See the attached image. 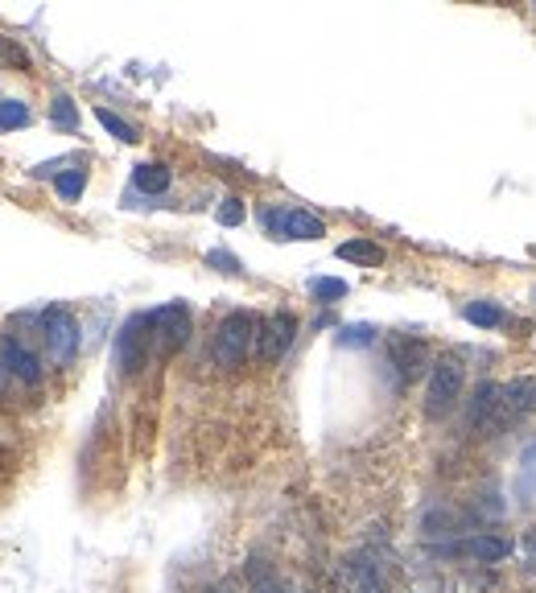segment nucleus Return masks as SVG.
I'll return each mask as SVG.
<instances>
[{
	"mask_svg": "<svg viewBox=\"0 0 536 593\" xmlns=\"http://www.w3.org/2000/svg\"><path fill=\"white\" fill-rule=\"evenodd\" d=\"M260 338V318H252V313H231V318L219 322L215 330V342H211V355L219 367L236 371L244 367V359L252 355V342Z\"/></svg>",
	"mask_w": 536,
	"mask_h": 593,
	"instance_id": "nucleus-1",
	"label": "nucleus"
},
{
	"mask_svg": "<svg viewBox=\"0 0 536 593\" xmlns=\"http://www.w3.org/2000/svg\"><path fill=\"white\" fill-rule=\"evenodd\" d=\"M462 379H466V367H462V359L458 355H446V359H438L429 367V388H425V416H446L450 408H454V400H458V392H462Z\"/></svg>",
	"mask_w": 536,
	"mask_h": 593,
	"instance_id": "nucleus-2",
	"label": "nucleus"
},
{
	"mask_svg": "<svg viewBox=\"0 0 536 593\" xmlns=\"http://www.w3.org/2000/svg\"><path fill=\"white\" fill-rule=\"evenodd\" d=\"M516 421L512 416V404H508V392L499 388V383H479L475 388V400H471V412H466V425L475 433H499Z\"/></svg>",
	"mask_w": 536,
	"mask_h": 593,
	"instance_id": "nucleus-3",
	"label": "nucleus"
},
{
	"mask_svg": "<svg viewBox=\"0 0 536 593\" xmlns=\"http://www.w3.org/2000/svg\"><path fill=\"white\" fill-rule=\"evenodd\" d=\"M42 330H46V351L54 363H71L79 355V342H83V330H79V318L71 309L62 305H50L42 313Z\"/></svg>",
	"mask_w": 536,
	"mask_h": 593,
	"instance_id": "nucleus-4",
	"label": "nucleus"
},
{
	"mask_svg": "<svg viewBox=\"0 0 536 593\" xmlns=\"http://www.w3.org/2000/svg\"><path fill=\"white\" fill-rule=\"evenodd\" d=\"M149 326H153V351L174 355L190 342V309L182 301H170L149 313Z\"/></svg>",
	"mask_w": 536,
	"mask_h": 593,
	"instance_id": "nucleus-5",
	"label": "nucleus"
},
{
	"mask_svg": "<svg viewBox=\"0 0 536 593\" xmlns=\"http://www.w3.org/2000/svg\"><path fill=\"white\" fill-rule=\"evenodd\" d=\"M149 346H153V326H149V313H132V318L120 326L116 334V363L124 375H137L149 359Z\"/></svg>",
	"mask_w": 536,
	"mask_h": 593,
	"instance_id": "nucleus-6",
	"label": "nucleus"
},
{
	"mask_svg": "<svg viewBox=\"0 0 536 593\" xmlns=\"http://www.w3.org/2000/svg\"><path fill=\"white\" fill-rule=\"evenodd\" d=\"M293 338H297V318L281 309V313H273L268 322H260L256 351H260L264 363H277V359H285V351L293 346Z\"/></svg>",
	"mask_w": 536,
	"mask_h": 593,
	"instance_id": "nucleus-7",
	"label": "nucleus"
},
{
	"mask_svg": "<svg viewBox=\"0 0 536 593\" xmlns=\"http://www.w3.org/2000/svg\"><path fill=\"white\" fill-rule=\"evenodd\" d=\"M0 367H5L13 379L29 383V388H38L42 383V359L17 338H0Z\"/></svg>",
	"mask_w": 536,
	"mask_h": 593,
	"instance_id": "nucleus-8",
	"label": "nucleus"
},
{
	"mask_svg": "<svg viewBox=\"0 0 536 593\" xmlns=\"http://www.w3.org/2000/svg\"><path fill=\"white\" fill-rule=\"evenodd\" d=\"M264 223H268V231H277L285 239H322L326 235V223L310 211H268Z\"/></svg>",
	"mask_w": 536,
	"mask_h": 593,
	"instance_id": "nucleus-9",
	"label": "nucleus"
},
{
	"mask_svg": "<svg viewBox=\"0 0 536 593\" xmlns=\"http://www.w3.org/2000/svg\"><path fill=\"white\" fill-rule=\"evenodd\" d=\"M343 585L351 593H384V573H380V565L372 561V556L359 552L343 565Z\"/></svg>",
	"mask_w": 536,
	"mask_h": 593,
	"instance_id": "nucleus-10",
	"label": "nucleus"
},
{
	"mask_svg": "<svg viewBox=\"0 0 536 593\" xmlns=\"http://www.w3.org/2000/svg\"><path fill=\"white\" fill-rule=\"evenodd\" d=\"M388 359H392V367L400 371V379L413 383V379L425 371V346H421L417 338H392V342H388Z\"/></svg>",
	"mask_w": 536,
	"mask_h": 593,
	"instance_id": "nucleus-11",
	"label": "nucleus"
},
{
	"mask_svg": "<svg viewBox=\"0 0 536 593\" xmlns=\"http://www.w3.org/2000/svg\"><path fill=\"white\" fill-rule=\"evenodd\" d=\"M458 552L475 556V561H483V565H495V561H504V556L512 552V544L499 540V536H491V532H479V536H471L466 544H458Z\"/></svg>",
	"mask_w": 536,
	"mask_h": 593,
	"instance_id": "nucleus-12",
	"label": "nucleus"
},
{
	"mask_svg": "<svg viewBox=\"0 0 536 593\" xmlns=\"http://www.w3.org/2000/svg\"><path fill=\"white\" fill-rule=\"evenodd\" d=\"M339 260L359 264V268H376V264H384V248L376 239H347V243H339Z\"/></svg>",
	"mask_w": 536,
	"mask_h": 593,
	"instance_id": "nucleus-13",
	"label": "nucleus"
},
{
	"mask_svg": "<svg viewBox=\"0 0 536 593\" xmlns=\"http://www.w3.org/2000/svg\"><path fill=\"white\" fill-rule=\"evenodd\" d=\"M132 182H137V190H145V194H165L174 182V173L161 161H145V165H137V173H132Z\"/></svg>",
	"mask_w": 536,
	"mask_h": 593,
	"instance_id": "nucleus-14",
	"label": "nucleus"
},
{
	"mask_svg": "<svg viewBox=\"0 0 536 593\" xmlns=\"http://www.w3.org/2000/svg\"><path fill=\"white\" fill-rule=\"evenodd\" d=\"M508 404H512V416H532L536 412V379L532 375H520L508 383Z\"/></svg>",
	"mask_w": 536,
	"mask_h": 593,
	"instance_id": "nucleus-15",
	"label": "nucleus"
},
{
	"mask_svg": "<svg viewBox=\"0 0 536 593\" xmlns=\"http://www.w3.org/2000/svg\"><path fill=\"white\" fill-rule=\"evenodd\" d=\"M454 528H458V515H454L450 507H433V511H425V519H421V532H425L429 540L454 536Z\"/></svg>",
	"mask_w": 536,
	"mask_h": 593,
	"instance_id": "nucleus-16",
	"label": "nucleus"
},
{
	"mask_svg": "<svg viewBox=\"0 0 536 593\" xmlns=\"http://www.w3.org/2000/svg\"><path fill=\"white\" fill-rule=\"evenodd\" d=\"M95 120L104 124V128L116 136V141H124V145H137V141H141V136H137V128H132L128 120H120L112 108H95Z\"/></svg>",
	"mask_w": 536,
	"mask_h": 593,
	"instance_id": "nucleus-17",
	"label": "nucleus"
},
{
	"mask_svg": "<svg viewBox=\"0 0 536 593\" xmlns=\"http://www.w3.org/2000/svg\"><path fill=\"white\" fill-rule=\"evenodd\" d=\"M462 313H466V322H471V326H483V330H491V326L504 322V309L491 305V301H471Z\"/></svg>",
	"mask_w": 536,
	"mask_h": 593,
	"instance_id": "nucleus-18",
	"label": "nucleus"
},
{
	"mask_svg": "<svg viewBox=\"0 0 536 593\" xmlns=\"http://www.w3.org/2000/svg\"><path fill=\"white\" fill-rule=\"evenodd\" d=\"M50 120H54L58 128H66V132H75V128H79V108H75V99H71V95H54V103H50Z\"/></svg>",
	"mask_w": 536,
	"mask_h": 593,
	"instance_id": "nucleus-19",
	"label": "nucleus"
},
{
	"mask_svg": "<svg viewBox=\"0 0 536 593\" xmlns=\"http://www.w3.org/2000/svg\"><path fill=\"white\" fill-rule=\"evenodd\" d=\"M33 116H29V108L21 99H0V128L5 132H13V128H25Z\"/></svg>",
	"mask_w": 536,
	"mask_h": 593,
	"instance_id": "nucleus-20",
	"label": "nucleus"
},
{
	"mask_svg": "<svg viewBox=\"0 0 536 593\" xmlns=\"http://www.w3.org/2000/svg\"><path fill=\"white\" fill-rule=\"evenodd\" d=\"M248 585H252V593H285L277 573H268L260 561H248Z\"/></svg>",
	"mask_w": 536,
	"mask_h": 593,
	"instance_id": "nucleus-21",
	"label": "nucleus"
},
{
	"mask_svg": "<svg viewBox=\"0 0 536 593\" xmlns=\"http://www.w3.org/2000/svg\"><path fill=\"white\" fill-rule=\"evenodd\" d=\"M83 186H87V173H83V169H66V173H58V178H54V190H58V198H66V202H75V198L83 194Z\"/></svg>",
	"mask_w": 536,
	"mask_h": 593,
	"instance_id": "nucleus-22",
	"label": "nucleus"
},
{
	"mask_svg": "<svg viewBox=\"0 0 536 593\" xmlns=\"http://www.w3.org/2000/svg\"><path fill=\"white\" fill-rule=\"evenodd\" d=\"M310 293L318 297V301H343L347 297V281H330V276H318V281H310Z\"/></svg>",
	"mask_w": 536,
	"mask_h": 593,
	"instance_id": "nucleus-23",
	"label": "nucleus"
},
{
	"mask_svg": "<svg viewBox=\"0 0 536 593\" xmlns=\"http://www.w3.org/2000/svg\"><path fill=\"white\" fill-rule=\"evenodd\" d=\"M0 62H5V66H17V71H29V66H33L29 54H25L13 38H0Z\"/></svg>",
	"mask_w": 536,
	"mask_h": 593,
	"instance_id": "nucleus-24",
	"label": "nucleus"
},
{
	"mask_svg": "<svg viewBox=\"0 0 536 593\" xmlns=\"http://www.w3.org/2000/svg\"><path fill=\"white\" fill-rule=\"evenodd\" d=\"M244 215H248V211H244L240 198H223V206H219V223H223V227H240Z\"/></svg>",
	"mask_w": 536,
	"mask_h": 593,
	"instance_id": "nucleus-25",
	"label": "nucleus"
},
{
	"mask_svg": "<svg viewBox=\"0 0 536 593\" xmlns=\"http://www.w3.org/2000/svg\"><path fill=\"white\" fill-rule=\"evenodd\" d=\"M372 338H376L372 326H343V330H339V342H343V346H367Z\"/></svg>",
	"mask_w": 536,
	"mask_h": 593,
	"instance_id": "nucleus-26",
	"label": "nucleus"
},
{
	"mask_svg": "<svg viewBox=\"0 0 536 593\" xmlns=\"http://www.w3.org/2000/svg\"><path fill=\"white\" fill-rule=\"evenodd\" d=\"M207 260H211V264H223V272H240V264H236V260H231L227 252H211Z\"/></svg>",
	"mask_w": 536,
	"mask_h": 593,
	"instance_id": "nucleus-27",
	"label": "nucleus"
},
{
	"mask_svg": "<svg viewBox=\"0 0 536 593\" xmlns=\"http://www.w3.org/2000/svg\"><path fill=\"white\" fill-rule=\"evenodd\" d=\"M524 466H528V470H532V474H536V445H532V449H528V453H524Z\"/></svg>",
	"mask_w": 536,
	"mask_h": 593,
	"instance_id": "nucleus-28",
	"label": "nucleus"
},
{
	"mask_svg": "<svg viewBox=\"0 0 536 593\" xmlns=\"http://www.w3.org/2000/svg\"><path fill=\"white\" fill-rule=\"evenodd\" d=\"M524 548H528V552H532V556H536V528H532V532H528V536H524Z\"/></svg>",
	"mask_w": 536,
	"mask_h": 593,
	"instance_id": "nucleus-29",
	"label": "nucleus"
},
{
	"mask_svg": "<svg viewBox=\"0 0 536 593\" xmlns=\"http://www.w3.org/2000/svg\"><path fill=\"white\" fill-rule=\"evenodd\" d=\"M207 593H231V589H227V585H215V589H207Z\"/></svg>",
	"mask_w": 536,
	"mask_h": 593,
	"instance_id": "nucleus-30",
	"label": "nucleus"
}]
</instances>
